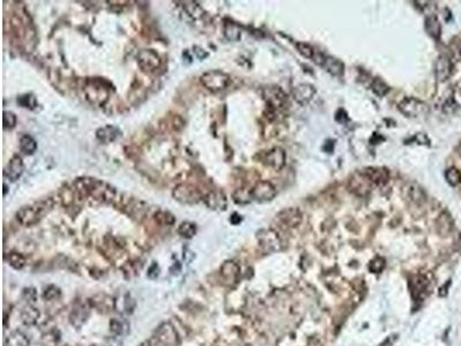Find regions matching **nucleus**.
I'll list each match as a JSON object with an SVG mask.
<instances>
[{"mask_svg":"<svg viewBox=\"0 0 461 346\" xmlns=\"http://www.w3.org/2000/svg\"><path fill=\"white\" fill-rule=\"evenodd\" d=\"M178 233L181 237L190 239V238H193L196 234V225L191 223V221H183L179 225V227H178Z\"/></svg>","mask_w":461,"mask_h":346,"instance_id":"32","label":"nucleus"},{"mask_svg":"<svg viewBox=\"0 0 461 346\" xmlns=\"http://www.w3.org/2000/svg\"><path fill=\"white\" fill-rule=\"evenodd\" d=\"M88 308L86 306H79L76 307L75 310L72 312V315H70V321L76 327H81L83 322L86 321V318L88 317Z\"/></svg>","mask_w":461,"mask_h":346,"instance_id":"27","label":"nucleus"},{"mask_svg":"<svg viewBox=\"0 0 461 346\" xmlns=\"http://www.w3.org/2000/svg\"><path fill=\"white\" fill-rule=\"evenodd\" d=\"M140 346H151V345H150V343H148V342H144V343H142V344H141Z\"/></svg>","mask_w":461,"mask_h":346,"instance_id":"47","label":"nucleus"},{"mask_svg":"<svg viewBox=\"0 0 461 346\" xmlns=\"http://www.w3.org/2000/svg\"><path fill=\"white\" fill-rule=\"evenodd\" d=\"M403 196L412 203L422 204L427 201V194L423 188L415 183H408L403 187Z\"/></svg>","mask_w":461,"mask_h":346,"instance_id":"18","label":"nucleus"},{"mask_svg":"<svg viewBox=\"0 0 461 346\" xmlns=\"http://www.w3.org/2000/svg\"><path fill=\"white\" fill-rule=\"evenodd\" d=\"M97 139L104 143H111L121 136V130L114 126H105L99 128L96 133Z\"/></svg>","mask_w":461,"mask_h":346,"instance_id":"22","label":"nucleus"},{"mask_svg":"<svg viewBox=\"0 0 461 346\" xmlns=\"http://www.w3.org/2000/svg\"><path fill=\"white\" fill-rule=\"evenodd\" d=\"M53 207H55V202L52 199L40 200L38 202L22 207L16 213V220L25 226H32L40 220H43L45 215H48L53 209Z\"/></svg>","mask_w":461,"mask_h":346,"instance_id":"1","label":"nucleus"},{"mask_svg":"<svg viewBox=\"0 0 461 346\" xmlns=\"http://www.w3.org/2000/svg\"><path fill=\"white\" fill-rule=\"evenodd\" d=\"M2 123H4L5 128H9V129L14 128L16 123H18V118H16V116L13 112H9V111H5Z\"/></svg>","mask_w":461,"mask_h":346,"instance_id":"39","label":"nucleus"},{"mask_svg":"<svg viewBox=\"0 0 461 346\" xmlns=\"http://www.w3.org/2000/svg\"><path fill=\"white\" fill-rule=\"evenodd\" d=\"M194 53L196 55L198 59H204L205 57H208V53L205 52V50H203L200 46H194Z\"/></svg>","mask_w":461,"mask_h":346,"instance_id":"46","label":"nucleus"},{"mask_svg":"<svg viewBox=\"0 0 461 346\" xmlns=\"http://www.w3.org/2000/svg\"><path fill=\"white\" fill-rule=\"evenodd\" d=\"M173 197L184 204H195L203 199L198 189L189 185H178L173 189Z\"/></svg>","mask_w":461,"mask_h":346,"instance_id":"8","label":"nucleus"},{"mask_svg":"<svg viewBox=\"0 0 461 346\" xmlns=\"http://www.w3.org/2000/svg\"><path fill=\"white\" fill-rule=\"evenodd\" d=\"M297 49H298V51L305 57V58L314 59L315 50L310 44H307V43H305V42H299L297 43Z\"/></svg>","mask_w":461,"mask_h":346,"instance_id":"37","label":"nucleus"},{"mask_svg":"<svg viewBox=\"0 0 461 346\" xmlns=\"http://www.w3.org/2000/svg\"><path fill=\"white\" fill-rule=\"evenodd\" d=\"M250 193H251V199L257 201V202H268V201H271L272 199H275V196L277 195L276 187L270 183V181H267V180L258 181V183L253 187V189L250 190Z\"/></svg>","mask_w":461,"mask_h":346,"instance_id":"10","label":"nucleus"},{"mask_svg":"<svg viewBox=\"0 0 461 346\" xmlns=\"http://www.w3.org/2000/svg\"><path fill=\"white\" fill-rule=\"evenodd\" d=\"M250 200H251V193H250V191H248V193H245V191L242 189H239V190L235 191L234 201L237 203H241V204L248 203Z\"/></svg>","mask_w":461,"mask_h":346,"instance_id":"41","label":"nucleus"},{"mask_svg":"<svg viewBox=\"0 0 461 346\" xmlns=\"http://www.w3.org/2000/svg\"><path fill=\"white\" fill-rule=\"evenodd\" d=\"M23 297L27 301H28V305H31L32 302L36 301L37 299V293L35 291V288H25L23 291Z\"/></svg>","mask_w":461,"mask_h":346,"instance_id":"44","label":"nucleus"},{"mask_svg":"<svg viewBox=\"0 0 461 346\" xmlns=\"http://www.w3.org/2000/svg\"><path fill=\"white\" fill-rule=\"evenodd\" d=\"M20 149H21L26 155H32L37 150V142L32 136L26 134V135H23L21 139H20Z\"/></svg>","mask_w":461,"mask_h":346,"instance_id":"28","label":"nucleus"},{"mask_svg":"<svg viewBox=\"0 0 461 346\" xmlns=\"http://www.w3.org/2000/svg\"><path fill=\"white\" fill-rule=\"evenodd\" d=\"M398 109L403 116L408 117V118H417V117L425 116L429 111L427 103L415 98V97H405L398 104Z\"/></svg>","mask_w":461,"mask_h":346,"instance_id":"4","label":"nucleus"},{"mask_svg":"<svg viewBox=\"0 0 461 346\" xmlns=\"http://www.w3.org/2000/svg\"><path fill=\"white\" fill-rule=\"evenodd\" d=\"M426 30L430 37L433 39H439L440 31H442V27H440L439 20L436 15H428L426 19Z\"/></svg>","mask_w":461,"mask_h":346,"instance_id":"24","label":"nucleus"},{"mask_svg":"<svg viewBox=\"0 0 461 346\" xmlns=\"http://www.w3.org/2000/svg\"><path fill=\"white\" fill-rule=\"evenodd\" d=\"M92 346H98V345H92Z\"/></svg>","mask_w":461,"mask_h":346,"instance_id":"48","label":"nucleus"},{"mask_svg":"<svg viewBox=\"0 0 461 346\" xmlns=\"http://www.w3.org/2000/svg\"><path fill=\"white\" fill-rule=\"evenodd\" d=\"M316 95V89L309 83H301L293 89V97L300 105H307Z\"/></svg>","mask_w":461,"mask_h":346,"instance_id":"19","label":"nucleus"},{"mask_svg":"<svg viewBox=\"0 0 461 346\" xmlns=\"http://www.w3.org/2000/svg\"><path fill=\"white\" fill-rule=\"evenodd\" d=\"M154 220L158 224L160 225H173L174 221H176V218L169 211H158V213L154 215Z\"/></svg>","mask_w":461,"mask_h":346,"instance_id":"35","label":"nucleus"},{"mask_svg":"<svg viewBox=\"0 0 461 346\" xmlns=\"http://www.w3.org/2000/svg\"><path fill=\"white\" fill-rule=\"evenodd\" d=\"M5 346H29V339L23 332L15 330L5 338Z\"/></svg>","mask_w":461,"mask_h":346,"instance_id":"25","label":"nucleus"},{"mask_svg":"<svg viewBox=\"0 0 461 346\" xmlns=\"http://www.w3.org/2000/svg\"><path fill=\"white\" fill-rule=\"evenodd\" d=\"M286 162V154L281 148H274L264 154L263 163L274 170H281Z\"/></svg>","mask_w":461,"mask_h":346,"instance_id":"16","label":"nucleus"},{"mask_svg":"<svg viewBox=\"0 0 461 346\" xmlns=\"http://www.w3.org/2000/svg\"><path fill=\"white\" fill-rule=\"evenodd\" d=\"M110 330L111 334H112L114 337H123V336L128 334L129 324L127 323V321H124L123 318L114 317L110 322Z\"/></svg>","mask_w":461,"mask_h":346,"instance_id":"23","label":"nucleus"},{"mask_svg":"<svg viewBox=\"0 0 461 346\" xmlns=\"http://www.w3.org/2000/svg\"><path fill=\"white\" fill-rule=\"evenodd\" d=\"M43 297H44V299H46V300H56V299H58L60 297V290L58 287L51 285V286H49L44 291Z\"/></svg>","mask_w":461,"mask_h":346,"instance_id":"42","label":"nucleus"},{"mask_svg":"<svg viewBox=\"0 0 461 346\" xmlns=\"http://www.w3.org/2000/svg\"><path fill=\"white\" fill-rule=\"evenodd\" d=\"M158 275H159V268H158L157 263H154L149 268V271H148V276H149V278H151V280H154V278L158 277Z\"/></svg>","mask_w":461,"mask_h":346,"instance_id":"45","label":"nucleus"},{"mask_svg":"<svg viewBox=\"0 0 461 346\" xmlns=\"http://www.w3.org/2000/svg\"><path fill=\"white\" fill-rule=\"evenodd\" d=\"M385 268V260L383 257H376L370 262L369 269L373 274H379L384 270Z\"/></svg>","mask_w":461,"mask_h":346,"instance_id":"38","label":"nucleus"},{"mask_svg":"<svg viewBox=\"0 0 461 346\" xmlns=\"http://www.w3.org/2000/svg\"><path fill=\"white\" fill-rule=\"evenodd\" d=\"M278 220L287 228H295L301 224L302 214L298 208H287L277 215Z\"/></svg>","mask_w":461,"mask_h":346,"instance_id":"15","label":"nucleus"},{"mask_svg":"<svg viewBox=\"0 0 461 346\" xmlns=\"http://www.w3.org/2000/svg\"><path fill=\"white\" fill-rule=\"evenodd\" d=\"M231 82L230 75L221 70L214 69L205 72L201 75V83L205 88L213 93H218L227 88Z\"/></svg>","mask_w":461,"mask_h":346,"instance_id":"3","label":"nucleus"},{"mask_svg":"<svg viewBox=\"0 0 461 346\" xmlns=\"http://www.w3.org/2000/svg\"><path fill=\"white\" fill-rule=\"evenodd\" d=\"M25 171V165H23L22 158L18 155L13 156L11 160L7 164V169H6V176L13 183L18 181Z\"/></svg>","mask_w":461,"mask_h":346,"instance_id":"21","label":"nucleus"},{"mask_svg":"<svg viewBox=\"0 0 461 346\" xmlns=\"http://www.w3.org/2000/svg\"><path fill=\"white\" fill-rule=\"evenodd\" d=\"M445 178L451 186H457L461 183V173L456 167H451L445 172Z\"/></svg>","mask_w":461,"mask_h":346,"instance_id":"36","label":"nucleus"},{"mask_svg":"<svg viewBox=\"0 0 461 346\" xmlns=\"http://www.w3.org/2000/svg\"><path fill=\"white\" fill-rule=\"evenodd\" d=\"M257 240L260 244V247L265 254H272L275 252H278L281 247V240L279 238L278 233L271 228H265L261 230L257 233Z\"/></svg>","mask_w":461,"mask_h":346,"instance_id":"5","label":"nucleus"},{"mask_svg":"<svg viewBox=\"0 0 461 346\" xmlns=\"http://www.w3.org/2000/svg\"><path fill=\"white\" fill-rule=\"evenodd\" d=\"M39 317V311L36 307L31 305H28V307L25 308L22 312V321L25 322L27 325L35 324Z\"/></svg>","mask_w":461,"mask_h":346,"instance_id":"29","label":"nucleus"},{"mask_svg":"<svg viewBox=\"0 0 461 346\" xmlns=\"http://www.w3.org/2000/svg\"><path fill=\"white\" fill-rule=\"evenodd\" d=\"M7 261H8L9 265H11V267H13L14 269H16V270H20V269H22L26 264L25 256H23L22 254L16 253V252H12V253H9L7 255Z\"/></svg>","mask_w":461,"mask_h":346,"instance_id":"33","label":"nucleus"},{"mask_svg":"<svg viewBox=\"0 0 461 346\" xmlns=\"http://www.w3.org/2000/svg\"><path fill=\"white\" fill-rule=\"evenodd\" d=\"M457 109H458V104L453 97L447 98L446 102L444 103V105H443V111L445 113H453Z\"/></svg>","mask_w":461,"mask_h":346,"instance_id":"43","label":"nucleus"},{"mask_svg":"<svg viewBox=\"0 0 461 346\" xmlns=\"http://www.w3.org/2000/svg\"><path fill=\"white\" fill-rule=\"evenodd\" d=\"M77 190L82 191L87 195L92 196L97 200H112L116 196V190L104 181L92 179V178H82L75 183Z\"/></svg>","mask_w":461,"mask_h":346,"instance_id":"2","label":"nucleus"},{"mask_svg":"<svg viewBox=\"0 0 461 346\" xmlns=\"http://www.w3.org/2000/svg\"><path fill=\"white\" fill-rule=\"evenodd\" d=\"M263 97L272 110H282L287 104V95L280 87H267L263 89Z\"/></svg>","mask_w":461,"mask_h":346,"instance_id":"7","label":"nucleus"},{"mask_svg":"<svg viewBox=\"0 0 461 346\" xmlns=\"http://www.w3.org/2000/svg\"><path fill=\"white\" fill-rule=\"evenodd\" d=\"M453 73V63L447 56H440L435 63V75L439 82H445Z\"/></svg>","mask_w":461,"mask_h":346,"instance_id":"17","label":"nucleus"},{"mask_svg":"<svg viewBox=\"0 0 461 346\" xmlns=\"http://www.w3.org/2000/svg\"><path fill=\"white\" fill-rule=\"evenodd\" d=\"M137 63H139L140 68L143 72L151 73L154 72L157 68H159L161 60L154 50L146 49L140 51L139 55H137Z\"/></svg>","mask_w":461,"mask_h":346,"instance_id":"9","label":"nucleus"},{"mask_svg":"<svg viewBox=\"0 0 461 346\" xmlns=\"http://www.w3.org/2000/svg\"><path fill=\"white\" fill-rule=\"evenodd\" d=\"M224 35L231 42H238L241 38V28L233 22H228L224 27Z\"/></svg>","mask_w":461,"mask_h":346,"instance_id":"26","label":"nucleus"},{"mask_svg":"<svg viewBox=\"0 0 461 346\" xmlns=\"http://www.w3.org/2000/svg\"><path fill=\"white\" fill-rule=\"evenodd\" d=\"M154 339L159 346H179V336L171 323H161L154 332Z\"/></svg>","mask_w":461,"mask_h":346,"instance_id":"6","label":"nucleus"},{"mask_svg":"<svg viewBox=\"0 0 461 346\" xmlns=\"http://www.w3.org/2000/svg\"><path fill=\"white\" fill-rule=\"evenodd\" d=\"M370 88H371L372 93L378 97H384L390 92V87L379 78H375L372 80Z\"/></svg>","mask_w":461,"mask_h":346,"instance_id":"31","label":"nucleus"},{"mask_svg":"<svg viewBox=\"0 0 461 346\" xmlns=\"http://www.w3.org/2000/svg\"><path fill=\"white\" fill-rule=\"evenodd\" d=\"M429 287V282L425 276H419L417 277V281L413 283V292H416L417 297H420L423 293V295L426 294V291L428 290Z\"/></svg>","mask_w":461,"mask_h":346,"instance_id":"34","label":"nucleus"},{"mask_svg":"<svg viewBox=\"0 0 461 346\" xmlns=\"http://www.w3.org/2000/svg\"><path fill=\"white\" fill-rule=\"evenodd\" d=\"M184 7H186V11L188 12V14L194 16V18H198V16H201V14H203V11H202V8L196 4V2H193V1L186 2Z\"/></svg>","mask_w":461,"mask_h":346,"instance_id":"40","label":"nucleus"},{"mask_svg":"<svg viewBox=\"0 0 461 346\" xmlns=\"http://www.w3.org/2000/svg\"><path fill=\"white\" fill-rule=\"evenodd\" d=\"M437 230H438V233L442 234V236H446L449 234V232L452 230V220L451 218L447 216V215L444 213L440 215L437 220Z\"/></svg>","mask_w":461,"mask_h":346,"instance_id":"30","label":"nucleus"},{"mask_svg":"<svg viewBox=\"0 0 461 346\" xmlns=\"http://www.w3.org/2000/svg\"><path fill=\"white\" fill-rule=\"evenodd\" d=\"M221 281L227 286H233L240 278V267L234 261H226L220 268Z\"/></svg>","mask_w":461,"mask_h":346,"instance_id":"13","label":"nucleus"},{"mask_svg":"<svg viewBox=\"0 0 461 346\" xmlns=\"http://www.w3.org/2000/svg\"><path fill=\"white\" fill-rule=\"evenodd\" d=\"M372 186L373 185L362 172L355 173L348 183V189L359 196H365L369 194L371 191Z\"/></svg>","mask_w":461,"mask_h":346,"instance_id":"11","label":"nucleus"},{"mask_svg":"<svg viewBox=\"0 0 461 346\" xmlns=\"http://www.w3.org/2000/svg\"><path fill=\"white\" fill-rule=\"evenodd\" d=\"M315 63H317L318 65H321L323 68L326 70V72L330 73L333 76L340 78L342 74H344V69H345L344 63L332 56H321L319 58H316Z\"/></svg>","mask_w":461,"mask_h":346,"instance_id":"12","label":"nucleus"},{"mask_svg":"<svg viewBox=\"0 0 461 346\" xmlns=\"http://www.w3.org/2000/svg\"><path fill=\"white\" fill-rule=\"evenodd\" d=\"M204 202L207 204L208 208L211 210L221 211L225 210L227 207V199L226 195L221 191H210L204 196Z\"/></svg>","mask_w":461,"mask_h":346,"instance_id":"20","label":"nucleus"},{"mask_svg":"<svg viewBox=\"0 0 461 346\" xmlns=\"http://www.w3.org/2000/svg\"><path fill=\"white\" fill-rule=\"evenodd\" d=\"M361 172L376 187L385 186L390 180L389 171L384 169V167H366Z\"/></svg>","mask_w":461,"mask_h":346,"instance_id":"14","label":"nucleus"}]
</instances>
